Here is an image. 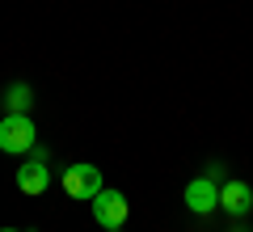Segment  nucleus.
Here are the masks:
<instances>
[{
    "mask_svg": "<svg viewBox=\"0 0 253 232\" xmlns=\"http://www.w3.org/2000/svg\"><path fill=\"white\" fill-rule=\"evenodd\" d=\"M186 207L194 215H211L219 207V186H215V178H194L186 186Z\"/></svg>",
    "mask_w": 253,
    "mask_h": 232,
    "instance_id": "obj_5",
    "label": "nucleus"
},
{
    "mask_svg": "<svg viewBox=\"0 0 253 232\" xmlns=\"http://www.w3.org/2000/svg\"><path fill=\"white\" fill-rule=\"evenodd\" d=\"M97 190H101V169L97 165L81 161V165H68V169H63V194L81 198V203H93Z\"/></svg>",
    "mask_w": 253,
    "mask_h": 232,
    "instance_id": "obj_3",
    "label": "nucleus"
},
{
    "mask_svg": "<svg viewBox=\"0 0 253 232\" xmlns=\"http://www.w3.org/2000/svg\"><path fill=\"white\" fill-rule=\"evenodd\" d=\"M34 143H38V131L30 123V114H4L0 118V152L26 156V152H34Z\"/></svg>",
    "mask_w": 253,
    "mask_h": 232,
    "instance_id": "obj_1",
    "label": "nucleus"
},
{
    "mask_svg": "<svg viewBox=\"0 0 253 232\" xmlns=\"http://www.w3.org/2000/svg\"><path fill=\"white\" fill-rule=\"evenodd\" d=\"M30 106H34L30 85H13L9 89V114H30Z\"/></svg>",
    "mask_w": 253,
    "mask_h": 232,
    "instance_id": "obj_7",
    "label": "nucleus"
},
{
    "mask_svg": "<svg viewBox=\"0 0 253 232\" xmlns=\"http://www.w3.org/2000/svg\"><path fill=\"white\" fill-rule=\"evenodd\" d=\"M219 211H228L232 220H245V215L253 211V190H249V182L228 178L224 186H219Z\"/></svg>",
    "mask_w": 253,
    "mask_h": 232,
    "instance_id": "obj_4",
    "label": "nucleus"
},
{
    "mask_svg": "<svg viewBox=\"0 0 253 232\" xmlns=\"http://www.w3.org/2000/svg\"><path fill=\"white\" fill-rule=\"evenodd\" d=\"M126 215H131V203H126V194H118V190H106V186L93 194V220H97L106 232H118V228L126 224Z\"/></svg>",
    "mask_w": 253,
    "mask_h": 232,
    "instance_id": "obj_2",
    "label": "nucleus"
},
{
    "mask_svg": "<svg viewBox=\"0 0 253 232\" xmlns=\"http://www.w3.org/2000/svg\"><path fill=\"white\" fill-rule=\"evenodd\" d=\"M46 186H51V169H46L42 156H34V161H26L17 169V190L21 194H42Z\"/></svg>",
    "mask_w": 253,
    "mask_h": 232,
    "instance_id": "obj_6",
    "label": "nucleus"
},
{
    "mask_svg": "<svg viewBox=\"0 0 253 232\" xmlns=\"http://www.w3.org/2000/svg\"><path fill=\"white\" fill-rule=\"evenodd\" d=\"M0 232H21V228H0ZM26 232H30V228H26Z\"/></svg>",
    "mask_w": 253,
    "mask_h": 232,
    "instance_id": "obj_8",
    "label": "nucleus"
}]
</instances>
